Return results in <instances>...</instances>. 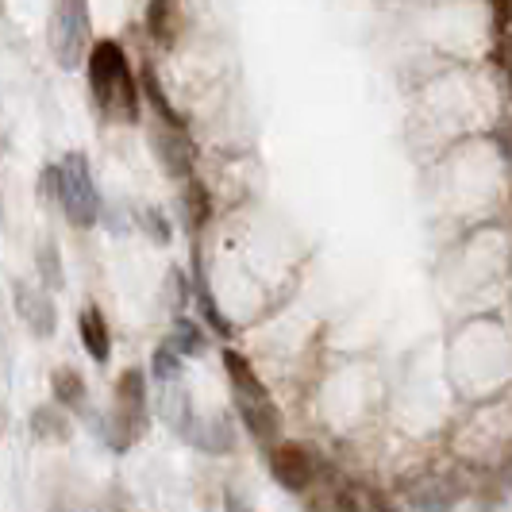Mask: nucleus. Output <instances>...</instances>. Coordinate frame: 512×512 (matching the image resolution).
<instances>
[{"mask_svg": "<svg viewBox=\"0 0 512 512\" xmlns=\"http://www.w3.org/2000/svg\"><path fill=\"white\" fill-rule=\"evenodd\" d=\"M89 93L104 116L112 120H139V93H135V77H131L128 54L120 51L112 39L93 43L89 51Z\"/></svg>", "mask_w": 512, "mask_h": 512, "instance_id": "obj_1", "label": "nucleus"}, {"mask_svg": "<svg viewBox=\"0 0 512 512\" xmlns=\"http://www.w3.org/2000/svg\"><path fill=\"white\" fill-rule=\"evenodd\" d=\"M224 370H228V382L235 389V405H239V416L247 424V432L258 439V443H274L278 432H282V412L270 401L266 385L255 374V366L243 359L239 351H224Z\"/></svg>", "mask_w": 512, "mask_h": 512, "instance_id": "obj_2", "label": "nucleus"}, {"mask_svg": "<svg viewBox=\"0 0 512 512\" xmlns=\"http://www.w3.org/2000/svg\"><path fill=\"white\" fill-rule=\"evenodd\" d=\"M147 374L143 370H124L116 378V405L104 424V436L112 443V451H128L135 439L147 432Z\"/></svg>", "mask_w": 512, "mask_h": 512, "instance_id": "obj_3", "label": "nucleus"}, {"mask_svg": "<svg viewBox=\"0 0 512 512\" xmlns=\"http://www.w3.org/2000/svg\"><path fill=\"white\" fill-rule=\"evenodd\" d=\"M54 181H58V201L62 212L74 228H93L97 216H101V197H97V185L89 174V158L85 154H66L58 166H54Z\"/></svg>", "mask_w": 512, "mask_h": 512, "instance_id": "obj_4", "label": "nucleus"}, {"mask_svg": "<svg viewBox=\"0 0 512 512\" xmlns=\"http://www.w3.org/2000/svg\"><path fill=\"white\" fill-rule=\"evenodd\" d=\"M47 39L54 62L62 70H77L89 54V0H54Z\"/></svg>", "mask_w": 512, "mask_h": 512, "instance_id": "obj_5", "label": "nucleus"}, {"mask_svg": "<svg viewBox=\"0 0 512 512\" xmlns=\"http://www.w3.org/2000/svg\"><path fill=\"white\" fill-rule=\"evenodd\" d=\"M270 470H274V478H278L282 489H289V493H301V489H308L312 478H316V462L308 455V447L293 443V439L274 443V451H270Z\"/></svg>", "mask_w": 512, "mask_h": 512, "instance_id": "obj_6", "label": "nucleus"}, {"mask_svg": "<svg viewBox=\"0 0 512 512\" xmlns=\"http://www.w3.org/2000/svg\"><path fill=\"white\" fill-rule=\"evenodd\" d=\"M154 151H158V162L166 166L170 178L189 181V174H193V143H189L185 128L162 124V128L154 131Z\"/></svg>", "mask_w": 512, "mask_h": 512, "instance_id": "obj_7", "label": "nucleus"}, {"mask_svg": "<svg viewBox=\"0 0 512 512\" xmlns=\"http://www.w3.org/2000/svg\"><path fill=\"white\" fill-rule=\"evenodd\" d=\"M16 312L24 316V324L39 339L54 335L58 328V312H54V301L43 293V289H31L27 282H16Z\"/></svg>", "mask_w": 512, "mask_h": 512, "instance_id": "obj_8", "label": "nucleus"}, {"mask_svg": "<svg viewBox=\"0 0 512 512\" xmlns=\"http://www.w3.org/2000/svg\"><path fill=\"white\" fill-rule=\"evenodd\" d=\"M158 412H162V420L178 432V436L193 439V401H189V393L181 389L178 382H162V393H158Z\"/></svg>", "mask_w": 512, "mask_h": 512, "instance_id": "obj_9", "label": "nucleus"}, {"mask_svg": "<svg viewBox=\"0 0 512 512\" xmlns=\"http://www.w3.org/2000/svg\"><path fill=\"white\" fill-rule=\"evenodd\" d=\"M412 509L420 512H451L459 501V482L455 478H428L409 489Z\"/></svg>", "mask_w": 512, "mask_h": 512, "instance_id": "obj_10", "label": "nucleus"}, {"mask_svg": "<svg viewBox=\"0 0 512 512\" xmlns=\"http://www.w3.org/2000/svg\"><path fill=\"white\" fill-rule=\"evenodd\" d=\"M77 328H81V343H85V351L93 355L97 362H108L112 355V335H108V324H104V312L97 305H89L81 312V320H77Z\"/></svg>", "mask_w": 512, "mask_h": 512, "instance_id": "obj_11", "label": "nucleus"}, {"mask_svg": "<svg viewBox=\"0 0 512 512\" xmlns=\"http://www.w3.org/2000/svg\"><path fill=\"white\" fill-rule=\"evenodd\" d=\"M189 443H197L208 455H231V451H235V432H231V424L224 416H212V420H201V424L193 428V439H189Z\"/></svg>", "mask_w": 512, "mask_h": 512, "instance_id": "obj_12", "label": "nucleus"}, {"mask_svg": "<svg viewBox=\"0 0 512 512\" xmlns=\"http://www.w3.org/2000/svg\"><path fill=\"white\" fill-rule=\"evenodd\" d=\"M31 436L51 439V443L70 439V424H66V412H62V405H43V409L31 412Z\"/></svg>", "mask_w": 512, "mask_h": 512, "instance_id": "obj_13", "label": "nucleus"}, {"mask_svg": "<svg viewBox=\"0 0 512 512\" xmlns=\"http://www.w3.org/2000/svg\"><path fill=\"white\" fill-rule=\"evenodd\" d=\"M51 389H54V401H58L62 409H81V405H85V382H81V374L70 370V366L54 370Z\"/></svg>", "mask_w": 512, "mask_h": 512, "instance_id": "obj_14", "label": "nucleus"}, {"mask_svg": "<svg viewBox=\"0 0 512 512\" xmlns=\"http://www.w3.org/2000/svg\"><path fill=\"white\" fill-rule=\"evenodd\" d=\"M147 27H151V35L158 43H174V35H178V12H174V0H151L147 4Z\"/></svg>", "mask_w": 512, "mask_h": 512, "instance_id": "obj_15", "label": "nucleus"}, {"mask_svg": "<svg viewBox=\"0 0 512 512\" xmlns=\"http://www.w3.org/2000/svg\"><path fill=\"white\" fill-rule=\"evenodd\" d=\"M143 93H147V101L154 104V112L162 116V124H178V128H185V124H181V116L174 112V104L166 101L162 81H158V74H154V66H143Z\"/></svg>", "mask_w": 512, "mask_h": 512, "instance_id": "obj_16", "label": "nucleus"}, {"mask_svg": "<svg viewBox=\"0 0 512 512\" xmlns=\"http://www.w3.org/2000/svg\"><path fill=\"white\" fill-rule=\"evenodd\" d=\"M170 347L178 351V355H201L205 351V335L201 328L193 324V320H174V335H170Z\"/></svg>", "mask_w": 512, "mask_h": 512, "instance_id": "obj_17", "label": "nucleus"}, {"mask_svg": "<svg viewBox=\"0 0 512 512\" xmlns=\"http://www.w3.org/2000/svg\"><path fill=\"white\" fill-rule=\"evenodd\" d=\"M185 212H189V224L201 228L208 220V189L197 178L185 181Z\"/></svg>", "mask_w": 512, "mask_h": 512, "instance_id": "obj_18", "label": "nucleus"}, {"mask_svg": "<svg viewBox=\"0 0 512 512\" xmlns=\"http://www.w3.org/2000/svg\"><path fill=\"white\" fill-rule=\"evenodd\" d=\"M197 301H201V308H205V320L216 328V335H224V339H228L231 335L228 316L216 308V301H212V293H208V282H205V274H201V270H197Z\"/></svg>", "mask_w": 512, "mask_h": 512, "instance_id": "obj_19", "label": "nucleus"}, {"mask_svg": "<svg viewBox=\"0 0 512 512\" xmlns=\"http://www.w3.org/2000/svg\"><path fill=\"white\" fill-rule=\"evenodd\" d=\"M154 378L158 382H178V370H181V355L166 343V347H158L154 351V362H151Z\"/></svg>", "mask_w": 512, "mask_h": 512, "instance_id": "obj_20", "label": "nucleus"}, {"mask_svg": "<svg viewBox=\"0 0 512 512\" xmlns=\"http://www.w3.org/2000/svg\"><path fill=\"white\" fill-rule=\"evenodd\" d=\"M170 308L174 312H181V308L189 305V297H193V285H189V278L181 274V270H170Z\"/></svg>", "mask_w": 512, "mask_h": 512, "instance_id": "obj_21", "label": "nucleus"}, {"mask_svg": "<svg viewBox=\"0 0 512 512\" xmlns=\"http://www.w3.org/2000/svg\"><path fill=\"white\" fill-rule=\"evenodd\" d=\"M39 262H43L39 270H43V278H47V285H51V289H58V285H62V270H58V258H54V247H43V251H39Z\"/></svg>", "mask_w": 512, "mask_h": 512, "instance_id": "obj_22", "label": "nucleus"}, {"mask_svg": "<svg viewBox=\"0 0 512 512\" xmlns=\"http://www.w3.org/2000/svg\"><path fill=\"white\" fill-rule=\"evenodd\" d=\"M497 66H501V74H505L509 93H512V27L501 35V43H497Z\"/></svg>", "mask_w": 512, "mask_h": 512, "instance_id": "obj_23", "label": "nucleus"}, {"mask_svg": "<svg viewBox=\"0 0 512 512\" xmlns=\"http://www.w3.org/2000/svg\"><path fill=\"white\" fill-rule=\"evenodd\" d=\"M143 224H147V231H151L158 243H170V228H166L162 212H143Z\"/></svg>", "mask_w": 512, "mask_h": 512, "instance_id": "obj_24", "label": "nucleus"}, {"mask_svg": "<svg viewBox=\"0 0 512 512\" xmlns=\"http://www.w3.org/2000/svg\"><path fill=\"white\" fill-rule=\"evenodd\" d=\"M489 8H493V20L501 31H509L512 24V0H489Z\"/></svg>", "mask_w": 512, "mask_h": 512, "instance_id": "obj_25", "label": "nucleus"}, {"mask_svg": "<svg viewBox=\"0 0 512 512\" xmlns=\"http://www.w3.org/2000/svg\"><path fill=\"white\" fill-rule=\"evenodd\" d=\"M366 512H401L385 493H370V501H366Z\"/></svg>", "mask_w": 512, "mask_h": 512, "instance_id": "obj_26", "label": "nucleus"}, {"mask_svg": "<svg viewBox=\"0 0 512 512\" xmlns=\"http://www.w3.org/2000/svg\"><path fill=\"white\" fill-rule=\"evenodd\" d=\"M497 143H501V154H505V162L512 166V120L501 131H497Z\"/></svg>", "mask_w": 512, "mask_h": 512, "instance_id": "obj_27", "label": "nucleus"}, {"mask_svg": "<svg viewBox=\"0 0 512 512\" xmlns=\"http://www.w3.org/2000/svg\"><path fill=\"white\" fill-rule=\"evenodd\" d=\"M335 512H359V505H355L351 493H339V497H335Z\"/></svg>", "mask_w": 512, "mask_h": 512, "instance_id": "obj_28", "label": "nucleus"}, {"mask_svg": "<svg viewBox=\"0 0 512 512\" xmlns=\"http://www.w3.org/2000/svg\"><path fill=\"white\" fill-rule=\"evenodd\" d=\"M224 509H228V512H251L243 501H239V497H235V493H228V497H224Z\"/></svg>", "mask_w": 512, "mask_h": 512, "instance_id": "obj_29", "label": "nucleus"}]
</instances>
